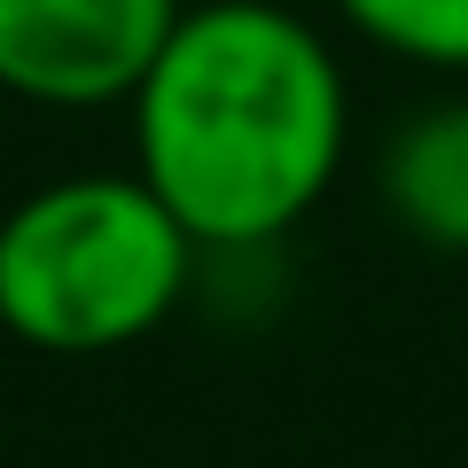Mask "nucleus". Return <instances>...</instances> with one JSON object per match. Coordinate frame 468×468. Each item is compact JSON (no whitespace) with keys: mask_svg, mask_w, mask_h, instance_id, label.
<instances>
[{"mask_svg":"<svg viewBox=\"0 0 468 468\" xmlns=\"http://www.w3.org/2000/svg\"><path fill=\"white\" fill-rule=\"evenodd\" d=\"M133 172L203 250H266L320 211L351 149L335 48L273 0L180 8L133 86Z\"/></svg>","mask_w":468,"mask_h":468,"instance_id":"nucleus-1","label":"nucleus"},{"mask_svg":"<svg viewBox=\"0 0 468 468\" xmlns=\"http://www.w3.org/2000/svg\"><path fill=\"white\" fill-rule=\"evenodd\" d=\"M196 234L141 172H63L0 211V335L48 359H101L172 320Z\"/></svg>","mask_w":468,"mask_h":468,"instance_id":"nucleus-2","label":"nucleus"},{"mask_svg":"<svg viewBox=\"0 0 468 468\" xmlns=\"http://www.w3.org/2000/svg\"><path fill=\"white\" fill-rule=\"evenodd\" d=\"M180 0H0V94L32 110L133 101Z\"/></svg>","mask_w":468,"mask_h":468,"instance_id":"nucleus-3","label":"nucleus"},{"mask_svg":"<svg viewBox=\"0 0 468 468\" xmlns=\"http://www.w3.org/2000/svg\"><path fill=\"white\" fill-rule=\"evenodd\" d=\"M375 187H383V211L421 250L468 258V94L406 110L383 141Z\"/></svg>","mask_w":468,"mask_h":468,"instance_id":"nucleus-4","label":"nucleus"},{"mask_svg":"<svg viewBox=\"0 0 468 468\" xmlns=\"http://www.w3.org/2000/svg\"><path fill=\"white\" fill-rule=\"evenodd\" d=\"M335 16L399 63L468 70V0H335Z\"/></svg>","mask_w":468,"mask_h":468,"instance_id":"nucleus-5","label":"nucleus"}]
</instances>
